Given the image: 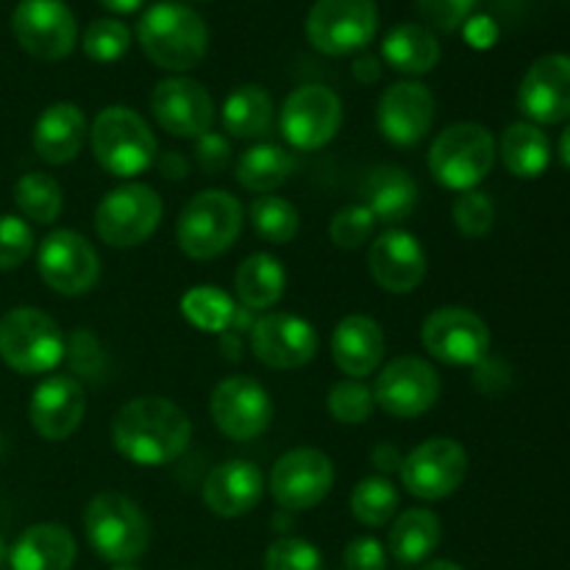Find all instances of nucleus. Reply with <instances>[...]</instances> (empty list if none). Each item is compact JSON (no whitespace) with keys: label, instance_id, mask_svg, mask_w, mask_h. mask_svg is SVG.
Wrapping results in <instances>:
<instances>
[{"label":"nucleus","instance_id":"nucleus-1","mask_svg":"<svg viewBox=\"0 0 570 570\" xmlns=\"http://www.w3.org/2000/svg\"><path fill=\"white\" fill-rule=\"evenodd\" d=\"M111 443L131 465L161 468L176 462L193 443L187 412L161 395H139L111 417Z\"/></svg>","mask_w":570,"mask_h":570},{"label":"nucleus","instance_id":"nucleus-2","mask_svg":"<svg viewBox=\"0 0 570 570\" xmlns=\"http://www.w3.org/2000/svg\"><path fill=\"white\" fill-rule=\"evenodd\" d=\"M137 39L142 53L156 67L187 72L200 65L209 50V28L204 17L184 3H156L139 17Z\"/></svg>","mask_w":570,"mask_h":570},{"label":"nucleus","instance_id":"nucleus-3","mask_svg":"<svg viewBox=\"0 0 570 570\" xmlns=\"http://www.w3.org/2000/svg\"><path fill=\"white\" fill-rule=\"evenodd\" d=\"M83 534L100 560L134 566L150 546V521L137 501L106 490L83 510Z\"/></svg>","mask_w":570,"mask_h":570},{"label":"nucleus","instance_id":"nucleus-4","mask_svg":"<svg viewBox=\"0 0 570 570\" xmlns=\"http://www.w3.org/2000/svg\"><path fill=\"white\" fill-rule=\"evenodd\" d=\"M92 156L109 176H142L156 161V137L142 115L128 106H106L89 128Z\"/></svg>","mask_w":570,"mask_h":570},{"label":"nucleus","instance_id":"nucleus-5","mask_svg":"<svg viewBox=\"0 0 570 570\" xmlns=\"http://www.w3.org/2000/svg\"><path fill=\"white\" fill-rule=\"evenodd\" d=\"M245 226V209L228 189H204L181 209L176 243L189 259L209 262L226 254Z\"/></svg>","mask_w":570,"mask_h":570},{"label":"nucleus","instance_id":"nucleus-6","mask_svg":"<svg viewBox=\"0 0 570 570\" xmlns=\"http://www.w3.org/2000/svg\"><path fill=\"white\" fill-rule=\"evenodd\" d=\"M495 139L488 126L454 122L434 137L429 148V173L434 181L454 193L476 189L495 165Z\"/></svg>","mask_w":570,"mask_h":570},{"label":"nucleus","instance_id":"nucleus-7","mask_svg":"<svg viewBox=\"0 0 570 570\" xmlns=\"http://www.w3.org/2000/svg\"><path fill=\"white\" fill-rule=\"evenodd\" d=\"M67 354V337L59 323L42 309L17 306L0 317V360L22 376L56 371Z\"/></svg>","mask_w":570,"mask_h":570},{"label":"nucleus","instance_id":"nucleus-8","mask_svg":"<svg viewBox=\"0 0 570 570\" xmlns=\"http://www.w3.org/2000/svg\"><path fill=\"white\" fill-rule=\"evenodd\" d=\"M165 204L150 184L126 181L104 195L95 209V232L109 248H137L159 228Z\"/></svg>","mask_w":570,"mask_h":570},{"label":"nucleus","instance_id":"nucleus-9","mask_svg":"<svg viewBox=\"0 0 570 570\" xmlns=\"http://www.w3.org/2000/svg\"><path fill=\"white\" fill-rule=\"evenodd\" d=\"M379 31L373 0H317L306 17V39L326 56H351L365 50Z\"/></svg>","mask_w":570,"mask_h":570},{"label":"nucleus","instance_id":"nucleus-10","mask_svg":"<svg viewBox=\"0 0 570 570\" xmlns=\"http://www.w3.org/2000/svg\"><path fill=\"white\" fill-rule=\"evenodd\" d=\"M343 126V100L323 83H304L284 98L278 111L282 137L295 150H321Z\"/></svg>","mask_w":570,"mask_h":570},{"label":"nucleus","instance_id":"nucleus-11","mask_svg":"<svg viewBox=\"0 0 570 570\" xmlns=\"http://www.w3.org/2000/svg\"><path fill=\"white\" fill-rule=\"evenodd\" d=\"M399 473L415 499L443 501L465 482L468 451L451 438H429L404 456Z\"/></svg>","mask_w":570,"mask_h":570},{"label":"nucleus","instance_id":"nucleus-12","mask_svg":"<svg viewBox=\"0 0 570 570\" xmlns=\"http://www.w3.org/2000/svg\"><path fill=\"white\" fill-rule=\"evenodd\" d=\"M423 348L451 367H476L488 360L490 328L468 306H440L421 328Z\"/></svg>","mask_w":570,"mask_h":570},{"label":"nucleus","instance_id":"nucleus-13","mask_svg":"<svg viewBox=\"0 0 570 570\" xmlns=\"http://www.w3.org/2000/svg\"><path fill=\"white\" fill-rule=\"evenodd\" d=\"M39 278L59 295L89 293L100 278V256L83 234L72 228L50 232L37 250Z\"/></svg>","mask_w":570,"mask_h":570},{"label":"nucleus","instance_id":"nucleus-14","mask_svg":"<svg viewBox=\"0 0 570 570\" xmlns=\"http://www.w3.org/2000/svg\"><path fill=\"white\" fill-rule=\"evenodd\" d=\"M209 415L217 432L234 443L262 438L273 423V401L262 382L250 376H228L212 390Z\"/></svg>","mask_w":570,"mask_h":570},{"label":"nucleus","instance_id":"nucleus-15","mask_svg":"<svg viewBox=\"0 0 570 570\" xmlns=\"http://www.w3.org/2000/svg\"><path fill=\"white\" fill-rule=\"evenodd\" d=\"M440 390L443 384L434 365H429L421 356H395L376 376L373 399L390 417L410 421V417L426 415L438 404Z\"/></svg>","mask_w":570,"mask_h":570},{"label":"nucleus","instance_id":"nucleus-16","mask_svg":"<svg viewBox=\"0 0 570 570\" xmlns=\"http://www.w3.org/2000/svg\"><path fill=\"white\" fill-rule=\"evenodd\" d=\"M11 31L26 53L42 61L67 59L78 42V22L65 0H20Z\"/></svg>","mask_w":570,"mask_h":570},{"label":"nucleus","instance_id":"nucleus-17","mask_svg":"<svg viewBox=\"0 0 570 570\" xmlns=\"http://www.w3.org/2000/svg\"><path fill=\"white\" fill-rule=\"evenodd\" d=\"M267 488L282 510H315L334 488V462L321 449H293L276 460Z\"/></svg>","mask_w":570,"mask_h":570},{"label":"nucleus","instance_id":"nucleus-18","mask_svg":"<svg viewBox=\"0 0 570 570\" xmlns=\"http://www.w3.org/2000/svg\"><path fill=\"white\" fill-rule=\"evenodd\" d=\"M317 348L315 326L293 312H271L250 326V351L273 371H298L315 360Z\"/></svg>","mask_w":570,"mask_h":570},{"label":"nucleus","instance_id":"nucleus-19","mask_svg":"<svg viewBox=\"0 0 570 570\" xmlns=\"http://www.w3.org/2000/svg\"><path fill=\"white\" fill-rule=\"evenodd\" d=\"M150 111L170 137L198 139L215 126V100L209 89L187 76H170L156 83Z\"/></svg>","mask_w":570,"mask_h":570},{"label":"nucleus","instance_id":"nucleus-20","mask_svg":"<svg viewBox=\"0 0 570 570\" xmlns=\"http://www.w3.org/2000/svg\"><path fill=\"white\" fill-rule=\"evenodd\" d=\"M438 104L426 83L399 81L384 89L376 106V126L390 145L412 148L434 126Z\"/></svg>","mask_w":570,"mask_h":570},{"label":"nucleus","instance_id":"nucleus-21","mask_svg":"<svg viewBox=\"0 0 570 570\" xmlns=\"http://www.w3.org/2000/svg\"><path fill=\"white\" fill-rule=\"evenodd\" d=\"M367 267H371L373 282L384 293L410 295L426 278L429 259L415 234L404 232V228H387L373 237L371 250H367Z\"/></svg>","mask_w":570,"mask_h":570},{"label":"nucleus","instance_id":"nucleus-22","mask_svg":"<svg viewBox=\"0 0 570 570\" xmlns=\"http://www.w3.org/2000/svg\"><path fill=\"white\" fill-rule=\"evenodd\" d=\"M518 106L534 126H554L570 117V56L549 53L534 61L518 89Z\"/></svg>","mask_w":570,"mask_h":570},{"label":"nucleus","instance_id":"nucleus-23","mask_svg":"<svg viewBox=\"0 0 570 570\" xmlns=\"http://www.w3.org/2000/svg\"><path fill=\"white\" fill-rule=\"evenodd\" d=\"M83 415H87V395L78 379L53 373L33 387L28 417H31L33 432L42 440H50V443L67 440L78 432Z\"/></svg>","mask_w":570,"mask_h":570},{"label":"nucleus","instance_id":"nucleus-24","mask_svg":"<svg viewBox=\"0 0 570 570\" xmlns=\"http://www.w3.org/2000/svg\"><path fill=\"white\" fill-rule=\"evenodd\" d=\"M265 476L250 460H226L212 468L204 482V504L217 518H243L259 507Z\"/></svg>","mask_w":570,"mask_h":570},{"label":"nucleus","instance_id":"nucleus-25","mask_svg":"<svg viewBox=\"0 0 570 570\" xmlns=\"http://www.w3.org/2000/svg\"><path fill=\"white\" fill-rule=\"evenodd\" d=\"M360 195L362 204L373 212L376 223L399 228V223L410 220L412 212L417 209L421 189L401 165H376L362 178Z\"/></svg>","mask_w":570,"mask_h":570},{"label":"nucleus","instance_id":"nucleus-26","mask_svg":"<svg viewBox=\"0 0 570 570\" xmlns=\"http://www.w3.org/2000/svg\"><path fill=\"white\" fill-rule=\"evenodd\" d=\"M387 351L382 326L367 315H348L332 332V360L348 379H365L379 371Z\"/></svg>","mask_w":570,"mask_h":570},{"label":"nucleus","instance_id":"nucleus-27","mask_svg":"<svg viewBox=\"0 0 570 570\" xmlns=\"http://www.w3.org/2000/svg\"><path fill=\"white\" fill-rule=\"evenodd\" d=\"M89 139V122L81 106L70 100L50 104L33 122V150L48 165H67Z\"/></svg>","mask_w":570,"mask_h":570},{"label":"nucleus","instance_id":"nucleus-28","mask_svg":"<svg viewBox=\"0 0 570 570\" xmlns=\"http://www.w3.org/2000/svg\"><path fill=\"white\" fill-rule=\"evenodd\" d=\"M78 543L61 523H33L9 549L11 570H70L76 566Z\"/></svg>","mask_w":570,"mask_h":570},{"label":"nucleus","instance_id":"nucleus-29","mask_svg":"<svg viewBox=\"0 0 570 570\" xmlns=\"http://www.w3.org/2000/svg\"><path fill=\"white\" fill-rule=\"evenodd\" d=\"M181 315L187 317V323L193 328L204 334H226V332H250L254 326V312L245 309L243 304L232 298L228 293H223L215 284H198V287H189L181 295Z\"/></svg>","mask_w":570,"mask_h":570},{"label":"nucleus","instance_id":"nucleus-30","mask_svg":"<svg viewBox=\"0 0 570 570\" xmlns=\"http://www.w3.org/2000/svg\"><path fill=\"white\" fill-rule=\"evenodd\" d=\"M443 523L432 510H404L393 518L387 534V554L401 566H421L438 551Z\"/></svg>","mask_w":570,"mask_h":570},{"label":"nucleus","instance_id":"nucleus-31","mask_svg":"<svg viewBox=\"0 0 570 570\" xmlns=\"http://www.w3.org/2000/svg\"><path fill=\"white\" fill-rule=\"evenodd\" d=\"M234 289L245 309H273L287 293V271L273 254H250L234 273Z\"/></svg>","mask_w":570,"mask_h":570},{"label":"nucleus","instance_id":"nucleus-32","mask_svg":"<svg viewBox=\"0 0 570 570\" xmlns=\"http://www.w3.org/2000/svg\"><path fill=\"white\" fill-rule=\"evenodd\" d=\"M382 56L404 76H426L440 61V42L434 31L417 22H401L384 37Z\"/></svg>","mask_w":570,"mask_h":570},{"label":"nucleus","instance_id":"nucleus-33","mask_svg":"<svg viewBox=\"0 0 570 570\" xmlns=\"http://www.w3.org/2000/svg\"><path fill=\"white\" fill-rule=\"evenodd\" d=\"M295 170V156L276 142H256L239 156L234 178L243 189L256 195H273L289 181Z\"/></svg>","mask_w":570,"mask_h":570},{"label":"nucleus","instance_id":"nucleus-34","mask_svg":"<svg viewBox=\"0 0 570 570\" xmlns=\"http://www.w3.org/2000/svg\"><path fill=\"white\" fill-rule=\"evenodd\" d=\"M276 106L267 89L256 83L237 87L223 104V128L237 139H262L273 128Z\"/></svg>","mask_w":570,"mask_h":570},{"label":"nucleus","instance_id":"nucleus-35","mask_svg":"<svg viewBox=\"0 0 570 570\" xmlns=\"http://www.w3.org/2000/svg\"><path fill=\"white\" fill-rule=\"evenodd\" d=\"M499 154L515 178H538L551 161V145L534 122H512L501 134Z\"/></svg>","mask_w":570,"mask_h":570},{"label":"nucleus","instance_id":"nucleus-36","mask_svg":"<svg viewBox=\"0 0 570 570\" xmlns=\"http://www.w3.org/2000/svg\"><path fill=\"white\" fill-rule=\"evenodd\" d=\"M14 204L22 220L50 226L65 209V189L48 173H26L14 184Z\"/></svg>","mask_w":570,"mask_h":570},{"label":"nucleus","instance_id":"nucleus-37","mask_svg":"<svg viewBox=\"0 0 570 570\" xmlns=\"http://www.w3.org/2000/svg\"><path fill=\"white\" fill-rule=\"evenodd\" d=\"M401 495L387 476H367L351 493V512L362 527H387L395 518Z\"/></svg>","mask_w":570,"mask_h":570},{"label":"nucleus","instance_id":"nucleus-38","mask_svg":"<svg viewBox=\"0 0 570 570\" xmlns=\"http://www.w3.org/2000/svg\"><path fill=\"white\" fill-rule=\"evenodd\" d=\"M250 226L259 234L265 243L271 245H287L298 237L301 228V215L287 198H278V195H259V198L250 204Z\"/></svg>","mask_w":570,"mask_h":570},{"label":"nucleus","instance_id":"nucleus-39","mask_svg":"<svg viewBox=\"0 0 570 570\" xmlns=\"http://www.w3.org/2000/svg\"><path fill=\"white\" fill-rule=\"evenodd\" d=\"M83 53L98 65H111V61L122 59L131 48V31L122 20L115 17H100L83 28Z\"/></svg>","mask_w":570,"mask_h":570},{"label":"nucleus","instance_id":"nucleus-40","mask_svg":"<svg viewBox=\"0 0 570 570\" xmlns=\"http://www.w3.org/2000/svg\"><path fill=\"white\" fill-rule=\"evenodd\" d=\"M326 406L337 423L360 426V423H365L373 415L376 399H373V390L362 379H343V382H337L328 390Z\"/></svg>","mask_w":570,"mask_h":570},{"label":"nucleus","instance_id":"nucleus-41","mask_svg":"<svg viewBox=\"0 0 570 570\" xmlns=\"http://www.w3.org/2000/svg\"><path fill=\"white\" fill-rule=\"evenodd\" d=\"M376 217L367 209L365 204H351L343 206L337 215L328 223V237L337 248L343 250H356L362 245H367L373 239V232H376Z\"/></svg>","mask_w":570,"mask_h":570},{"label":"nucleus","instance_id":"nucleus-42","mask_svg":"<svg viewBox=\"0 0 570 570\" xmlns=\"http://www.w3.org/2000/svg\"><path fill=\"white\" fill-rule=\"evenodd\" d=\"M451 217H454L456 232L465 234L468 239H479L493 232L495 206L490 195L479 193V189H468V193H460V198L454 200Z\"/></svg>","mask_w":570,"mask_h":570},{"label":"nucleus","instance_id":"nucleus-43","mask_svg":"<svg viewBox=\"0 0 570 570\" xmlns=\"http://www.w3.org/2000/svg\"><path fill=\"white\" fill-rule=\"evenodd\" d=\"M265 570H323V554L304 538H278L267 549Z\"/></svg>","mask_w":570,"mask_h":570},{"label":"nucleus","instance_id":"nucleus-44","mask_svg":"<svg viewBox=\"0 0 570 570\" xmlns=\"http://www.w3.org/2000/svg\"><path fill=\"white\" fill-rule=\"evenodd\" d=\"M33 228L17 215H0V271H17L33 254Z\"/></svg>","mask_w":570,"mask_h":570},{"label":"nucleus","instance_id":"nucleus-45","mask_svg":"<svg viewBox=\"0 0 570 570\" xmlns=\"http://www.w3.org/2000/svg\"><path fill=\"white\" fill-rule=\"evenodd\" d=\"M423 20L438 31H456L476 9V0H417Z\"/></svg>","mask_w":570,"mask_h":570},{"label":"nucleus","instance_id":"nucleus-46","mask_svg":"<svg viewBox=\"0 0 570 570\" xmlns=\"http://www.w3.org/2000/svg\"><path fill=\"white\" fill-rule=\"evenodd\" d=\"M65 356H70L72 371L81 373V376H87V379L98 376L100 367L106 365L104 348H100V343L87 332V328H78V332L67 340Z\"/></svg>","mask_w":570,"mask_h":570},{"label":"nucleus","instance_id":"nucleus-47","mask_svg":"<svg viewBox=\"0 0 570 570\" xmlns=\"http://www.w3.org/2000/svg\"><path fill=\"white\" fill-rule=\"evenodd\" d=\"M345 570H387V549L376 538H356L343 551Z\"/></svg>","mask_w":570,"mask_h":570},{"label":"nucleus","instance_id":"nucleus-48","mask_svg":"<svg viewBox=\"0 0 570 570\" xmlns=\"http://www.w3.org/2000/svg\"><path fill=\"white\" fill-rule=\"evenodd\" d=\"M195 161L204 173L215 176V173H223L232 161V145L223 134L206 131L204 137L195 139Z\"/></svg>","mask_w":570,"mask_h":570},{"label":"nucleus","instance_id":"nucleus-49","mask_svg":"<svg viewBox=\"0 0 570 570\" xmlns=\"http://www.w3.org/2000/svg\"><path fill=\"white\" fill-rule=\"evenodd\" d=\"M371 460L382 473H395V471H401V462H404V456H401V451L395 449L393 443H379L376 449L371 451Z\"/></svg>","mask_w":570,"mask_h":570},{"label":"nucleus","instance_id":"nucleus-50","mask_svg":"<svg viewBox=\"0 0 570 570\" xmlns=\"http://www.w3.org/2000/svg\"><path fill=\"white\" fill-rule=\"evenodd\" d=\"M156 165H159L161 176L176 178V181L187 178V173H189V161H187V156L181 154V150H170V154H161V159L156 161Z\"/></svg>","mask_w":570,"mask_h":570},{"label":"nucleus","instance_id":"nucleus-51","mask_svg":"<svg viewBox=\"0 0 570 570\" xmlns=\"http://www.w3.org/2000/svg\"><path fill=\"white\" fill-rule=\"evenodd\" d=\"M220 348L226 351L228 360H239L243 356V337L237 332L220 334Z\"/></svg>","mask_w":570,"mask_h":570},{"label":"nucleus","instance_id":"nucleus-52","mask_svg":"<svg viewBox=\"0 0 570 570\" xmlns=\"http://www.w3.org/2000/svg\"><path fill=\"white\" fill-rule=\"evenodd\" d=\"M100 6H106L109 11H115V14H131V11L142 9L145 0H98Z\"/></svg>","mask_w":570,"mask_h":570},{"label":"nucleus","instance_id":"nucleus-53","mask_svg":"<svg viewBox=\"0 0 570 570\" xmlns=\"http://www.w3.org/2000/svg\"><path fill=\"white\" fill-rule=\"evenodd\" d=\"M560 159L570 167V126L562 131V137H560Z\"/></svg>","mask_w":570,"mask_h":570},{"label":"nucleus","instance_id":"nucleus-54","mask_svg":"<svg viewBox=\"0 0 570 570\" xmlns=\"http://www.w3.org/2000/svg\"><path fill=\"white\" fill-rule=\"evenodd\" d=\"M423 570H465V568L456 566V562H451V560H434V562H429V566H423Z\"/></svg>","mask_w":570,"mask_h":570},{"label":"nucleus","instance_id":"nucleus-55","mask_svg":"<svg viewBox=\"0 0 570 570\" xmlns=\"http://www.w3.org/2000/svg\"><path fill=\"white\" fill-rule=\"evenodd\" d=\"M9 560V549H6V543H3V538H0V566H3V562Z\"/></svg>","mask_w":570,"mask_h":570},{"label":"nucleus","instance_id":"nucleus-56","mask_svg":"<svg viewBox=\"0 0 570 570\" xmlns=\"http://www.w3.org/2000/svg\"><path fill=\"white\" fill-rule=\"evenodd\" d=\"M115 570H139V568H134V566H115Z\"/></svg>","mask_w":570,"mask_h":570}]
</instances>
